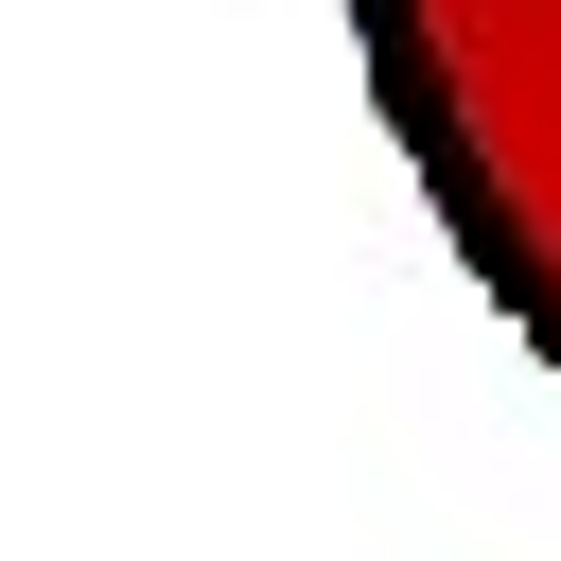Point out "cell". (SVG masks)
Segmentation results:
<instances>
[{
  "instance_id": "1",
  "label": "cell",
  "mask_w": 561,
  "mask_h": 561,
  "mask_svg": "<svg viewBox=\"0 0 561 561\" xmlns=\"http://www.w3.org/2000/svg\"><path fill=\"white\" fill-rule=\"evenodd\" d=\"M351 70L473 298L561 368V0H351Z\"/></svg>"
}]
</instances>
